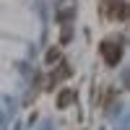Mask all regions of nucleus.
Instances as JSON below:
<instances>
[{"instance_id": "obj_1", "label": "nucleus", "mask_w": 130, "mask_h": 130, "mask_svg": "<svg viewBox=\"0 0 130 130\" xmlns=\"http://www.w3.org/2000/svg\"><path fill=\"white\" fill-rule=\"evenodd\" d=\"M99 52H102V60L115 68V65L122 60V42L120 39H104L102 47H99Z\"/></svg>"}, {"instance_id": "obj_2", "label": "nucleus", "mask_w": 130, "mask_h": 130, "mask_svg": "<svg viewBox=\"0 0 130 130\" xmlns=\"http://www.w3.org/2000/svg\"><path fill=\"white\" fill-rule=\"evenodd\" d=\"M102 10H104V16L112 18V21H125L130 16V5L125 0H104Z\"/></svg>"}, {"instance_id": "obj_6", "label": "nucleus", "mask_w": 130, "mask_h": 130, "mask_svg": "<svg viewBox=\"0 0 130 130\" xmlns=\"http://www.w3.org/2000/svg\"><path fill=\"white\" fill-rule=\"evenodd\" d=\"M57 60H60V50H57V47H52V50L47 52V62H57Z\"/></svg>"}, {"instance_id": "obj_5", "label": "nucleus", "mask_w": 130, "mask_h": 130, "mask_svg": "<svg viewBox=\"0 0 130 130\" xmlns=\"http://www.w3.org/2000/svg\"><path fill=\"white\" fill-rule=\"evenodd\" d=\"M70 18H73V0H62L57 5V21L60 24H70Z\"/></svg>"}, {"instance_id": "obj_4", "label": "nucleus", "mask_w": 130, "mask_h": 130, "mask_svg": "<svg viewBox=\"0 0 130 130\" xmlns=\"http://www.w3.org/2000/svg\"><path fill=\"white\" fill-rule=\"evenodd\" d=\"M73 102H75V91H70V89H60L57 91V99H55L57 109H68Z\"/></svg>"}, {"instance_id": "obj_3", "label": "nucleus", "mask_w": 130, "mask_h": 130, "mask_svg": "<svg viewBox=\"0 0 130 130\" xmlns=\"http://www.w3.org/2000/svg\"><path fill=\"white\" fill-rule=\"evenodd\" d=\"M70 75V65H65V62H60L55 70L50 73V78H47V89H55V86L60 83V81H65Z\"/></svg>"}]
</instances>
